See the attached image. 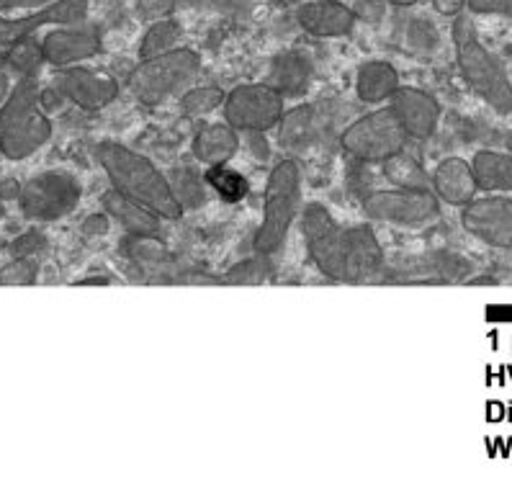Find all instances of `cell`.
I'll return each instance as SVG.
<instances>
[{"label":"cell","mask_w":512,"mask_h":502,"mask_svg":"<svg viewBox=\"0 0 512 502\" xmlns=\"http://www.w3.org/2000/svg\"><path fill=\"white\" fill-rule=\"evenodd\" d=\"M407 44H410L415 52L422 55H430L440 47V34L435 29V24L430 19H412L407 26Z\"/></svg>","instance_id":"32"},{"label":"cell","mask_w":512,"mask_h":502,"mask_svg":"<svg viewBox=\"0 0 512 502\" xmlns=\"http://www.w3.org/2000/svg\"><path fill=\"white\" fill-rule=\"evenodd\" d=\"M88 284L106 286V284H109V279H85V281H78V286H88Z\"/></svg>","instance_id":"45"},{"label":"cell","mask_w":512,"mask_h":502,"mask_svg":"<svg viewBox=\"0 0 512 502\" xmlns=\"http://www.w3.org/2000/svg\"><path fill=\"white\" fill-rule=\"evenodd\" d=\"M363 212L368 219L394 224V227H425L435 222L440 214V199L425 191L410 188H392V191H374L363 196Z\"/></svg>","instance_id":"10"},{"label":"cell","mask_w":512,"mask_h":502,"mask_svg":"<svg viewBox=\"0 0 512 502\" xmlns=\"http://www.w3.org/2000/svg\"><path fill=\"white\" fill-rule=\"evenodd\" d=\"M6 65V49H3V44H0V67Z\"/></svg>","instance_id":"46"},{"label":"cell","mask_w":512,"mask_h":502,"mask_svg":"<svg viewBox=\"0 0 512 502\" xmlns=\"http://www.w3.org/2000/svg\"><path fill=\"white\" fill-rule=\"evenodd\" d=\"M302 232L314 266L327 279L345 284V230L322 204H307L302 212Z\"/></svg>","instance_id":"11"},{"label":"cell","mask_w":512,"mask_h":502,"mask_svg":"<svg viewBox=\"0 0 512 502\" xmlns=\"http://www.w3.org/2000/svg\"><path fill=\"white\" fill-rule=\"evenodd\" d=\"M39 263L34 258H16L0 268V286H31L37 284Z\"/></svg>","instance_id":"33"},{"label":"cell","mask_w":512,"mask_h":502,"mask_svg":"<svg viewBox=\"0 0 512 502\" xmlns=\"http://www.w3.org/2000/svg\"><path fill=\"white\" fill-rule=\"evenodd\" d=\"M430 186H433L435 196L440 201H446L451 206H464L479 194L476 186L474 170L471 163L464 158H446L435 165L433 176H430Z\"/></svg>","instance_id":"19"},{"label":"cell","mask_w":512,"mask_h":502,"mask_svg":"<svg viewBox=\"0 0 512 502\" xmlns=\"http://www.w3.org/2000/svg\"><path fill=\"white\" fill-rule=\"evenodd\" d=\"M433 8L440 13V16L456 19L458 13L466 8V0H433Z\"/></svg>","instance_id":"41"},{"label":"cell","mask_w":512,"mask_h":502,"mask_svg":"<svg viewBox=\"0 0 512 502\" xmlns=\"http://www.w3.org/2000/svg\"><path fill=\"white\" fill-rule=\"evenodd\" d=\"M240 150L237 129L229 124H209L193 137V158L204 165H222L235 158Z\"/></svg>","instance_id":"23"},{"label":"cell","mask_w":512,"mask_h":502,"mask_svg":"<svg viewBox=\"0 0 512 502\" xmlns=\"http://www.w3.org/2000/svg\"><path fill=\"white\" fill-rule=\"evenodd\" d=\"M42 60H44L42 44H37L31 37L16 39V42L8 44L6 49V65L21 75L34 73V70L42 65Z\"/></svg>","instance_id":"30"},{"label":"cell","mask_w":512,"mask_h":502,"mask_svg":"<svg viewBox=\"0 0 512 502\" xmlns=\"http://www.w3.org/2000/svg\"><path fill=\"white\" fill-rule=\"evenodd\" d=\"M186 6H196V8H217L222 13H237L245 8L247 0H181Z\"/></svg>","instance_id":"38"},{"label":"cell","mask_w":512,"mask_h":502,"mask_svg":"<svg viewBox=\"0 0 512 502\" xmlns=\"http://www.w3.org/2000/svg\"><path fill=\"white\" fill-rule=\"evenodd\" d=\"M314 65L304 52H281L268 65L266 83L276 88L281 96H299L307 91L309 80H312Z\"/></svg>","instance_id":"21"},{"label":"cell","mask_w":512,"mask_h":502,"mask_svg":"<svg viewBox=\"0 0 512 502\" xmlns=\"http://www.w3.org/2000/svg\"><path fill=\"white\" fill-rule=\"evenodd\" d=\"M129 253H132V258L139 263V266L155 268V266H163V263L168 261V253H165L163 245L155 240V235L134 237V240L129 242Z\"/></svg>","instance_id":"34"},{"label":"cell","mask_w":512,"mask_h":502,"mask_svg":"<svg viewBox=\"0 0 512 502\" xmlns=\"http://www.w3.org/2000/svg\"><path fill=\"white\" fill-rule=\"evenodd\" d=\"M476 186L484 194H510L512 191V152L479 150L471 160Z\"/></svg>","instance_id":"22"},{"label":"cell","mask_w":512,"mask_h":502,"mask_svg":"<svg viewBox=\"0 0 512 502\" xmlns=\"http://www.w3.org/2000/svg\"><path fill=\"white\" fill-rule=\"evenodd\" d=\"M44 60L55 67L91 60L101 52V34L93 26H65L47 34L42 42Z\"/></svg>","instance_id":"17"},{"label":"cell","mask_w":512,"mask_h":502,"mask_svg":"<svg viewBox=\"0 0 512 502\" xmlns=\"http://www.w3.org/2000/svg\"><path fill=\"white\" fill-rule=\"evenodd\" d=\"M397 91H399V73L389 65V62L374 60L358 67V75H356L358 101L363 103L392 101V96Z\"/></svg>","instance_id":"24"},{"label":"cell","mask_w":512,"mask_h":502,"mask_svg":"<svg viewBox=\"0 0 512 502\" xmlns=\"http://www.w3.org/2000/svg\"><path fill=\"white\" fill-rule=\"evenodd\" d=\"M55 3V0H0V11H13V8H42Z\"/></svg>","instance_id":"43"},{"label":"cell","mask_w":512,"mask_h":502,"mask_svg":"<svg viewBox=\"0 0 512 502\" xmlns=\"http://www.w3.org/2000/svg\"><path fill=\"white\" fill-rule=\"evenodd\" d=\"M204 181L209 186V191H214L224 204H240L250 194V181L242 176L240 170L229 168L227 163L206 165Z\"/></svg>","instance_id":"27"},{"label":"cell","mask_w":512,"mask_h":502,"mask_svg":"<svg viewBox=\"0 0 512 502\" xmlns=\"http://www.w3.org/2000/svg\"><path fill=\"white\" fill-rule=\"evenodd\" d=\"M466 8L476 16H505V19H512V0H466Z\"/></svg>","instance_id":"36"},{"label":"cell","mask_w":512,"mask_h":502,"mask_svg":"<svg viewBox=\"0 0 512 502\" xmlns=\"http://www.w3.org/2000/svg\"><path fill=\"white\" fill-rule=\"evenodd\" d=\"M44 248H47V237L39 230L24 232V235L16 237V240L11 242V253L16 255V258H34V255Z\"/></svg>","instance_id":"35"},{"label":"cell","mask_w":512,"mask_h":502,"mask_svg":"<svg viewBox=\"0 0 512 502\" xmlns=\"http://www.w3.org/2000/svg\"><path fill=\"white\" fill-rule=\"evenodd\" d=\"M356 13L343 0H312L296 8V24L307 31L309 37L335 39L348 37L356 29Z\"/></svg>","instance_id":"16"},{"label":"cell","mask_w":512,"mask_h":502,"mask_svg":"<svg viewBox=\"0 0 512 502\" xmlns=\"http://www.w3.org/2000/svg\"><path fill=\"white\" fill-rule=\"evenodd\" d=\"M284 116V96L268 83L237 85L224 96V119L237 132H268Z\"/></svg>","instance_id":"9"},{"label":"cell","mask_w":512,"mask_h":502,"mask_svg":"<svg viewBox=\"0 0 512 502\" xmlns=\"http://www.w3.org/2000/svg\"><path fill=\"white\" fill-rule=\"evenodd\" d=\"M386 6H389L386 0H356L353 13H356V19L366 21V24H379L386 16Z\"/></svg>","instance_id":"37"},{"label":"cell","mask_w":512,"mask_h":502,"mask_svg":"<svg viewBox=\"0 0 512 502\" xmlns=\"http://www.w3.org/2000/svg\"><path fill=\"white\" fill-rule=\"evenodd\" d=\"M392 111L397 114L399 124L410 140L433 137L440 124V116H443L438 98L430 96L422 88H402V85L392 96Z\"/></svg>","instance_id":"14"},{"label":"cell","mask_w":512,"mask_h":502,"mask_svg":"<svg viewBox=\"0 0 512 502\" xmlns=\"http://www.w3.org/2000/svg\"><path fill=\"white\" fill-rule=\"evenodd\" d=\"M6 217V206H3V201H0V219Z\"/></svg>","instance_id":"47"},{"label":"cell","mask_w":512,"mask_h":502,"mask_svg":"<svg viewBox=\"0 0 512 502\" xmlns=\"http://www.w3.org/2000/svg\"><path fill=\"white\" fill-rule=\"evenodd\" d=\"M461 224L471 237L497 250H512V199L484 194L461 206Z\"/></svg>","instance_id":"12"},{"label":"cell","mask_w":512,"mask_h":502,"mask_svg":"<svg viewBox=\"0 0 512 502\" xmlns=\"http://www.w3.org/2000/svg\"><path fill=\"white\" fill-rule=\"evenodd\" d=\"M407 134L399 124L397 114L389 109H376L353 119L340 134V147L358 163H384L389 155L404 150Z\"/></svg>","instance_id":"7"},{"label":"cell","mask_w":512,"mask_h":502,"mask_svg":"<svg viewBox=\"0 0 512 502\" xmlns=\"http://www.w3.org/2000/svg\"><path fill=\"white\" fill-rule=\"evenodd\" d=\"M96 160L106 170L111 188H116L119 194L139 201L142 206L152 209L157 217L181 219V204L175 201L168 176L160 168H155V163H150L129 147L116 145V142L96 145Z\"/></svg>","instance_id":"1"},{"label":"cell","mask_w":512,"mask_h":502,"mask_svg":"<svg viewBox=\"0 0 512 502\" xmlns=\"http://www.w3.org/2000/svg\"><path fill=\"white\" fill-rule=\"evenodd\" d=\"M80 199H83V186L78 183V178L62 173V170H47L21 188L19 204L26 219L55 222V219L75 212Z\"/></svg>","instance_id":"8"},{"label":"cell","mask_w":512,"mask_h":502,"mask_svg":"<svg viewBox=\"0 0 512 502\" xmlns=\"http://www.w3.org/2000/svg\"><path fill=\"white\" fill-rule=\"evenodd\" d=\"M276 273V266L271 263V255H255V258H247V261H240L237 266L229 268L224 273L219 284L224 286H255V284H266Z\"/></svg>","instance_id":"29"},{"label":"cell","mask_w":512,"mask_h":502,"mask_svg":"<svg viewBox=\"0 0 512 502\" xmlns=\"http://www.w3.org/2000/svg\"><path fill=\"white\" fill-rule=\"evenodd\" d=\"M183 39V26L175 19H160L145 31L142 44H139V57L147 60V57H157L168 52V49L178 47V42Z\"/></svg>","instance_id":"28"},{"label":"cell","mask_w":512,"mask_h":502,"mask_svg":"<svg viewBox=\"0 0 512 502\" xmlns=\"http://www.w3.org/2000/svg\"><path fill=\"white\" fill-rule=\"evenodd\" d=\"M302 204V165L286 158L271 170L263 201V222L255 232L253 248L260 255H276L284 248L291 224Z\"/></svg>","instance_id":"5"},{"label":"cell","mask_w":512,"mask_h":502,"mask_svg":"<svg viewBox=\"0 0 512 502\" xmlns=\"http://www.w3.org/2000/svg\"><path fill=\"white\" fill-rule=\"evenodd\" d=\"M250 134V152H253V158H258L260 163H266L271 158V145L263 137V132H247Z\"/></svg>","instance_id":"40"},{"label":"cell","mask_w":512,"mask_h":502,"mask_svg":"<svg viewBox=\"0 0 512 502\" xmlns=\"http://www.w3.org/2000/svg\"><path fill=\"white\" fill-rule=\"evenodd\" d=\"M52 121L42 109L37 78L24 75L0 109V152L8 160H24L47 145Z\"/></svg>","instance_id":"3"},{"label":"cell","mask_w":512,"mask_h":502,"mask_svg":"<svg viewBox=\"0 0 512 502\" xmlns=\"http://www.w3.org/2000/svg\"><path fill=\"white\" fill-rule=\"evenodd\" d=\"M88 16V0H55L39 11L21 16V19H3L0 16V44L8 47L16 39L31 37L39 26L60 24V26H78Z\"/></svg>","instance_id":"13"},{"label":"cell","mask_w":512,"mask_h":502,"mask_svg":"<svg viewBox=\"0 0 512 502\" xmlns=\"http://www.w3.org/2000/svg\"><path fill=\"white\" fill-rule=\"evenodd\" d=\"M201 70V57L188 47H175L157 57L139 62L129 75V91L139 103L157 106L165 98L181 91Z\"/></svg>","instance_id":"6"},{"label":"cell","mask_w":512,"mask_h":502,"mask_svg":"<svg viewBox=\"0 0 512 502\" xmlns=\"http://www.w3.org/2000/svg\"><path fill=\"white\" fill-rule=\"evenodd\" d=\"M103 209L109 217H114L116 222L134 237H147V235H157L160 232V219L152 209L142 206L139 201L129 199V196L119 194L116 188L106 191L103 194Z\"/></svg>","instance_id":"20"},{"label":"cell","mask_w":512,"mask_h":502,"mask_svg":"<svg viewBox=\"0 0 512 502\" xmlns=\"http://www.w3.org/2000/svg\"><path fill=\"white\" fill-rule=\"evenodd\" d=\"M224 103V93L214 85H201V88H191L183 93L181 98V111L186 116H204L217 111Z\"/></svg>","instance_id":"31"},{"label":"cell","mask_w":512,"mask_h":502,"mask_svg":"<svg viewBox=\"0 0 512 502\" xmlns=\"http://www.w3.org/2000/svg\"><path fill=\"white\" fill-rule=\"evenodd\" d=\"M384 266V250L368 224L345 230V284L371 281Z\"/></svg>","instance_id":"18"},{"label":"cell","mask_w":512,"mask_h":502,"mask_svg":"<svg viewBox=\"0 0 512 502\" xmlns=\"http://www.w3.org/2000/svg\"><path fill=\"white\" fill-rule=\"evenodd\" d=\"M168 181L183 212H196L209 204V186H206L204 176H199L193 168H175Z\"/></svg>","instance_id":"26"},{"label":"cell","mask_w":512,"mask_h":502,"mask_svg":"<svg viewBox=\"0 0 512 502\" xmlns=\"http://www.w3.org/2000/svg\"><path fill=\"white\" fill-rule=\"evenodd\" d=\"M111 230V217L109 214H91V217H85L83 222V232L85 235H106Z\"/></svg>","instance_id":"39"},{"label":"cell","mask_w":512,"mask_h":502,"mask_svg":"<svg viewBox=\"0 0 512 502\" xmlns=\"http://www.w3.org/2000/svg\"><path fill=\"white\" fill-rule=\"evenodd\" d=\"M453 44H456L458 73L471 91L497 114H512V80L507 78L500 60L479 42L469 13L461 11L453 21Z\"/></svg>","instance_id":"2"},{"label":"cell","mask_w":512,"mask_h":502,"mask_svg":"<svg viewBox=\"0 0 512 502\" xmlns=\"http://www.w3.org/2000/svg\"><path fill=\"white\" fill-rule=\"evenodd\" d=\"M60 93L85 111H98L116 101L119 83L116 78L88 67H73L60 75Z\"/></svg>","instance_id":"15"},{"label":"cell","mask_w":512,"mask_h":502,"mask_svg":"<svg viewBox=\"0 0 512 502\" xmlns=\"http://www.w3.org/2000/svg\"><path fill=\"white\" fill-rule=\"evenodd\" d=\"M386 3H389V6H397V8H412V6H417L420 0H386Z\"/></svg>","instance_id":"44"},{"label":"cell","mask_w":512,"mask_h":502,"mask_svg":"<svg viewBox=\"0 0 512 502\" xmlns=\"http://www.w3.org/2000/svg\"><path fill=\"white\" fill-rule=\"evenodd\" d=\"M353 106L340 98L304 103L284 111L278 121V145L291 155H304L309 150H325L340 145V134L350 124Z\"/></svg>","instance_id":"4"},{"label":"cell","mask_w":512,"mask_h":502,"mask_svg":"<svg viewBox=\"0 0 512 502\" xmlns=\"http://www.w3.org/2000/svg\"><path fill=\"white\" fill-rule=\"evenodd\" d=\"M381 170H384V178L392 183L394 188H410V191H425V188H430L428 170L422 168V165L404 150L389 155V158L381 163Z\"/></svg>","instance_id":"25"},{"label":"cell","mask_w":512,"mask_h":502,"mask_svg":"<svg viewBox=\"0 0 512 502\" xmlns=\"http://www.w3.org/2000/svg\"><path fill=\"white\" fill-rule=\"evenodd\" d=\"M21 183L16 181V178H3V181H0V201H19V196H21Z\"/></svg>","instance_id":"42"}]
</instances>
